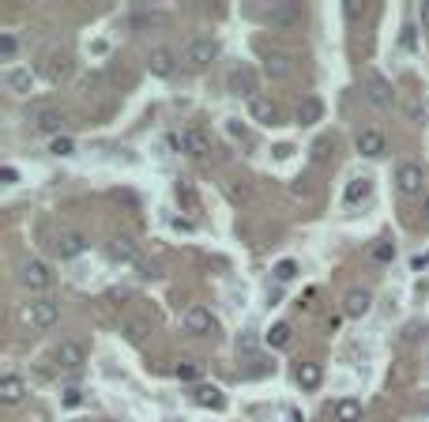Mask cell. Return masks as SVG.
<instances>
[{
  "label": "cell",
  "instance_id": "52a82bcc",
  "mask_svg": "<svg viewBox=\"0 0 429 422\" xmlns=\"http://www.w3.org/2000/svg\"><path fill=\"white\" fill-rule=\"evenodd\" d=\"M26 321H31L34 328H53L61 321V306L49 302V298H42V302H31V309H26Z\"/></svg>",
  "mask_w": 429,
  "mask_h": 422
},
{
  "label": "cell",
  "instance_id": "ab89813d",
  "mask_svg": "<svg viewBox=\"0 0 429 422\" xmlns=\"http://www.w3.org/2000/svg\"><path fill=\"white\" fill-rule=\"evenodd\" d=\"M418 20H422V27L429 31V0H422V4H418Z\"/></svg>",
  "mask_w": 429,
  "mask_h": 422
},
{
  "label": "cell",
  "instance_id": "7bdbcfd3",
  "mask_svg": "<svg viewBox=\"0 0 429 422\" xmlns=\"http://www.w3.org/2000/svg\"><path fill=\"white\" fill-rule=\"evenodd\" d=\"M426 219H429V196H426Z\"/></svg>",
  "mask_w": 429,
  "mask_h": 422
},
{
  "label": "cell",
  "instance_id": "d4e9b609",
  "mask_svg": "<svg viewBox=\"0 0 429 422\" xmlns=\"http://www.w3.org/2000/svg\"><path fill=\"white\" fill-rule=\"evenodd\" d=\"M173 196H177V204H181L185 211H200V196H196V189L189 181H177L173 185Z\"/></svg>",
  "mask_w": 429,
  "mask_h": 422
},
{
  "label": "cell",
  "instance_id": "e575fe53",
  "mask_svg": "<svg viewBox=\"0 0 429 422\" xmlns=\"http://www.w3.org/2000/svg\"><path fill=\"white\" fill-rule=\"evenodd\" d=\"M72 136H57V140H49V155H72Z\"/></svg>",
  "mask_w": 429,
  "mask_h": 422
},
{
  "label": "cell",
  "instance_id": "30bf717a",
  "mask_svg": "<svg viewBox=\"0 0 429 422\" xmlns=\"http://www.w3.org/2000/svg\"><path fill=\"white\" fill-rule=\"evenodd\" d=\"M83 249H87V238H83V234H76V230H64V234H57V238H53V253H57L61 260L79 257Z\"/></svg>",
  "mask_w": 429,
  "mask_h": 422
},
{
  "label": "cell",
  "instance_id": "cb8c5ba5",
  "mask_svg": "<svg viewBox=\"0 0 429 422\" xmlns=\"http://www.w3.org/2000/svg\"><path fill=\"white\" fill-rule=\"evenodd\" d=\"M335 422H361V403L354 396H343L335 403Z\"/></svg>",
  "mask_w": 429,
  "mask_h": 422
},
{
  "label": "cell",
  "instance_id": "d6986e66",
  "mask_svg": "<svg viewBox=\"0 0 429 422\" xmlns=\"http://www.w3.org/2000/svg\"><path fill=\"white\" fill-rule=\"evenodd\" d=\"M249 114H253L260 125H275L279 121V110H275V102L272 98H264V95H256L253 102H249Z\"/></svg>",
  "mask_w": 429,
  "mask_h": 422
},
{
  "label": "cell",
  "instance_id": "4dcf8cb0",
  "mask_svg": "<svg viewBox=\"0 0 429 422\" xmlns=\"http://www.w3.org/2000/svg\"><path fill=\"white\" fill-rule=\"evenodd\" d=\"M373 260H377V264L396 260V246H391V241H377V246H373Z\"/></svg>",
  "mask_w": 429,
  "mask_h": 422
},
{
  "label": "cell",
  "instance_id": "484cf974",
  "mask_svg": "<svg viewBox=\"0 0 429 422\" xmlns=\"http://www.w3.org/2000/svg\"><path fill=\"white\" fill-rule=\"evenodd\" d=\"M297 384H302V389H320V366H316V362H302V366H297Z\"/></svg>",
  "mask_w": 429,
  "mask_h": 422
},
{
  "label": "cell",
  "instance_id": "d590c367",
  "mask_svg": "<svg viewBox=\"0 0 429 422\" xmlns=\"http://www.w3.org/2000/svg\"><path fill=\"white\" fill-rule=\"evenodd\" d=\"M61 400L68 403V407H79V403H83V392H79V389H68V392H64Z\"/></svg>",
  "mask_w": 429,
  "mask_h": 422
},
{
  "label": "cell",
  "instance_id": "f35d334b",
  "mask_svg": "<svg viewBox=\"0 0 429 422\" xmlns=\"http://www.w3.org/2000/svg\"><path fill=\"white\" fill-rule=\"evenodd\" d=\"M328 151H332V144H328V140H320V144L313 147V158H316V163H324V158H328Z\"/></svg>",
  "mask_w": 429,
  "mask_h": 422
},
{
  "label": "cell",
  "instance_id": "5b68a950",
  "mask_svg": "<svg viewBox=\"0 0 429 422\" xmlns=\"http://www.w3.org/2000/svg\"><path fill=\"white\" fill-rule=\"evenodd\" d=\"M396 185H399V193H403V196H418V193H422V185H426L422 166H418V163H399Z\"/></svg>",
  "mask_w": 429,
  "mask_h": 422
},
{
  "label": "cell",
  "instance_id": "60d3db41",
  "mask_svg": "<svg viewBox=\"0 0 429 422\" xmlns=\"http://www.w3.org/2000/svg\"><path fill=\"white\" fill-rule=\"evenodd\" d=\"M226 125H230V136H241V140H249V133L237 125V121H226Z\"/></svg>",
  "mask_w": 429,
  "mask_h": 422
},
{
  "label": "cell",
  "instance_id": "44dd1931",
  "mask_svg": "<svg viewBox=\"0 0 429 422\" xmlns=\"http://www.w3.org/2000/svg\"><path fill=\"white\" fill-rule=\"evenodd\" d=\"M147 64H151V72H155V76H170V72H173V64H177V57H173V50L158 45V50H151V57H147Z\"/></svg>",
  "mask_w": 429,
  "mask_h": 422
},
{
  "label": "cell",
  "instance_id": "f1b7e54d",
  "mask_svg": "<svg viewBox=\"0 0 429 422\" xmlns=\"http://www.w3.org/2000/svg\"><path fill=\"white\" fill-rule=\"evenodd\" d=\"M264 61H267V72H275V76H286V72H290V61H286L283 53H267L264 50Z\"/></svg>",
  "mask_w": 429,
  "mask_h": 422
},
{
  "label": "cell",
  "instance_id": "603a6c76",
  "mask_svg": "<svg viewBox=\"0 0 429 422\" xmlns=\"http://www.w3.org/2000/svg\"><path fill=\"white\" fill-rule=\"evenodd\" d=\"M68 72H72V57H68V53H49V57H45V76H49V80H64V76H68Z\"/></svg>",
  "mask_w": 429,
  "mask_h": 422
},
{
  "label": "cell",
  "instance_id": "7a4b0ae2",
  "mask_svg": "<svg viewBox=\"0 0 429 422\" xmlns=\"http://www.w3.org/2000/svg\"><path fill=\"white\" fill-rule=\"evenodd\" d=\"M185 332H192V336H211V332H219V321L211 317V309H203V306H192V309H185Z\"/></svg>",
  "mask_w": 429,
  "mask_h": 422
},
{
  "label": "cell",
  "instance_id": "d6a6232c",
  "mask_svg": "<svg viewBox=\"0 0 429 422\" xmlns=\"http://www.w3.org/2000/svg\"><path fill=\"white\" fill-rule=\"evenodd\" d=\"M15 50H20V38H15V34H0V57L12 61Z\"/></svg>",
  "mask_w": 429,
  "mask_h": 422
},
{
  "label": "cell",
  "instance_id": "8d00e7d4",
  "mask_svg": "<svg viewBox=\"0 0 429 422\" xmlns=\"http://www.w3.org/2000/svg\"><path fill=\"white\" fill-rule=\"evenodd\" d=\"M0 181H4V185H15V181H20V174H15V166H0Z\"/></svg>",
  "mask_w": 429,
  "mask_h": 422
},
{
  "label": "cell",
  "instance_id": "e0dca14e",
  "mask_svg": "<svg viewBox=\"0 0 429 422\" xmlns=\"http://www.w3.org/2000/svg\"><path fill=\"white\" fill-rule=\"evenodd\" d=\"M230 91L234 95H245L249 102L256 98V76L249 68H237V72H230Z\"/></svg>",
  "mask_w": 429,
  "mask_h": 422
},
{
  "label": "cell",
  "instance_id": "ac0fdd59",
  "mask_svg": "<svg viewBox=\"0 0 429 422\" xmlns=\"http://www.w3.org/2000/svg\"><path fill=\"white\" fill-rule=\"evenodd\" d=\"M369 193H373L369 177H354V181L347 185V193H343V204H347V208H358L361 200H369Z\"/></svg>",
  "mask_w": 429,
  "mask_h": 422
},
{
  "label": "cell",
  "instance_id": "ffe728a7",
  "mask_svg": "<svg viewBox=\"0 0 429 422\" xmlns=\"http://www.w3.org/2000/svg\"><path fill=\"white\" fill-rule=\"evenodd\" d=\"M320 117H324V102L316 95H305L302 106H297V125H316Z\"/></svg>",
  "mask_w": 429,
  "mask_h": 422
},
{
  "label": "cell",
  "instance_id": "2e32d148",
  "mask_svg": "<svg viewBox=\"0 0 429 422\" xmlns=\"http://www.w3.org/2000/svg\"><path fill=\"white\" fill-rule=\"evenodd\" d=\"M192 400L200 403V407H211V411H222V407H226V396H222L214 384H196V389H192Z\"/></svg>",
  "mask_w": 429,
  "mask_h": 422
},
{
  "label": "cell",
  "instance_id": "7c38bea8",
  "mask_svg": "<svg viewBox=\"0 0 429 422\" xmlns=\"http://www.w3.org/2000/svg\"><path fill=\"white\" fill-rule=\"evenodd\" d=\"M23 396H26L23 377H15V373H4V377H0V403H4V407H15V403H23Z\"/></svg>",
  "mask_w": 429,
  "mask_h": 422
},
{
  "label": "cell",
  "instance_id": "277c9868",
  "mask_svg": "<svg viewBox=\"0 0 429 422\" xmlns=\"http://www.w3.org/2000/svg\"><path fill=\"white\" fill-rule=\"evenodd\" d=\"M31 125L38 128V133L57 140L61 136V125H64V114H61V110H53V106H34L31 110Z\"/></svg>",
  "mask_w": 429,
  "mask_h": 422
},
{
  "label": "cell",
  "instance_id": "7402d4cb",
  "mask_svg": "<svg viewBox=\"0 0 429 422\" xmlns=\"http://www.w3.org/2000/svg\"><path fill=\"white\" fill-rule=\"evenodd\" d=\"M120 332H125L132 343H143L147 336H151V321H143V317H125V321H120Z\"/></svg>",
  "mask_w": 429,
  "mask_h": 422
},
{
  "label": "cell",
  "instance_id": "f546056e",
  "mask_svg": "<svg viewBox=\"0 0 429 422\" xmlns=\"http://www.w3.org/2000/svg\"><path fill=\"white\" fill-rule=\"evenodd\" d=\"M267 343H272V347H286V343H290V324H272Z\"/></svg>",
  "mask_w": 429,
  "mask_h": 422
},
{
  "label": "cell",
  "instance_id": "836d02e7",
  "mask_svg": "<svg viewBox=\"0 0 429 422\" xmlns=\"http://www.w3.org/2000/svg\"><path fill=\"white\" fill-rule=\"evenodd\" d=\"M136 271H139V279H158V276H162L158 260H136Z\"/></svg>",
  "mask_w": 429,
  "mask_h": 422
},
{
  "label": "cell",
  "instance_id": "8fae6325",
  "mask_svg": "<svg viewBox=\"0 0 429 422\" xmlns=\"http://www.w3.org/2000/svg\"><path fill=\"white\" fill-rule=\"evenodd\" d=\"M106 253H109V260H117V264H136V260H139V249H136V241L128 238V234H120V238H109Z\"/></svg>",
  "mask_w": 429,
  "mask_h": 422
},
{
  "label": "cell",
  "instance_id": "ba28073f",
  "mask_svg": "<svg viewBox=\"0 0 429 422\" xmlns=\"http://www.w3.org/2000/svg\"><path fill=\"white\" fill-rule=\"evenodd\" d=\"M83 359H87V351H83V343H76V340H61L57 351H53V362H57L61 370H79Z\"/></svg>",
  "mask_w": 429,
  "mask_h": 422
},
{
  "label": "cell",
  "instance_id": "4316f807",
  "mask_svg": "<svg viewBox=\"0 0 429 422\" xmlns=\"http://www.w3.org/2000/svg\"><path fill=\"white\" fill-rule=\"evenodd\" d=\"M4 83H8V91H15V95H26V91H31V72H26V68H12L4 76Z\"/></svg>",
  "mask_w": 429,
  "mask_h": 422
},
{
  "label": "cell",
  "instance_id": "5bb4252c",
  "mask_svg": "<svg viewBox=\"0 0 429 422\" xmlns=\"http://www.w3.org/2000/svg\"><path fill=\"white\" fill-rule=\"evenodd\" d=\"M354 144H358V155H366V158H380V155H384V147H388L384 136H380L377 128H361Z\"/></svg>",
  "mask_w": 429,
  "mask_h": 422
},
{
  "label": "cell",
  "instance_id": "74e56055",
  "mask_svg": "<svg viewBox=\"0 0 429 422\" xmlns=\"http://www.w3.org/2000/svg\"><path fill=\"white\" fill-rule=\"evenodd\" d=\"M358 15H366V4H358V0H347V20H358Z\"/></svg>",
  "mask_w": 429,
  "mask_h": 422
},
{
  "label": "cell",
  "instance_id": "8992f818",
  "mask_svg": "<svg viewBox=\"0 0 429 422\" xmlns=\"http://www.w3.org/2000/svg\"><path fill=\"white\" fill-rule=\"evenodd\" d=\"M366 95L373 106H380V110H388L391 102H396V91H391V83L380 76V72H369L366 76Z\"/></svg>",
  "mask_w": 429,
  "mask_h": 422
},
{
  "label": "cell",
  "instance_id": "83f0119b",
  "mask_svg": "<svg viewBox=\"0 0 429 422\" xmlns=\"http://www.w3.org/2000/svg\"><path fill=\"white\" fill-rule=\"evenodd\" d=\"M173 373L181 381H196V377H200V362H196V359H181V362L173 366Z\"/></svg>",
  "mask_w": 429,
  "mask_h": 422
},
{
  "label": "cell",
  "instance_id": "9a60e30c",
  "mask_svg": "<svg viewBox=\"0 0 429 422\" xmlns=\"http://www.w3.org/2000/svg\"><path fill=\"white\" fill-rule=\"evenodd\" d=\"M267 23L272 27H297L302 23V4H290V0H286V4H275L272 12H267Z\"/></svg>",
  "mask_w": 429,
  "mask_h": 422
},
{
  "label": "cell",
  "instance_id": "ee69618b",
  "mask_svg": "<svg viewBox=\"0 0 429 422\" xmlns=\"http://www.w3.org/2000/svg\"><path fill=\"white\" fill-rule=\"evenodd\" d=\"M72 422H79V419H72Z\"/></svg>",
  "mask_w": 429,
  "mask_h": 422
},
{
  "label": "cell",
  "instance_id": "1f68e13d",
  "mask_svg": "<svg viewBox=\"0 0 429 422\" xmlns=\"http://www.w3.org/2000/svg\"><path fill=\"white\" fill-rule=\"evenodd\" d=\"M294 276H297V264H294V260H279V264H275V279H279V283H290Z\"/></svg>",
  "mask_w": 429,
  "mask_h": 422
},
{
  "label": "cell",
  "instance_id": "6da1fadb",
  "mask_svg": "<svg viewBox=\"0 0 429 422\" xmlns=\"http://www.w3.org/2000/svg\"><path fill=\"white\" fill-rule=\"evenodd\" d=\"M185 64H189V68H208V64L219 57V42L211 38V34H200V38H192L189 45H185Z\"/></svg>",
  "mask_w": 429,
  "mask_h": 422
},
{
  "label": "cell",
  "instance_id": "4fadbf2b",
  "mask_svg": "<svg viewBox=\"0 0 429 422\" xmlns=\"http://www.w3.org/2000/svg\"><path fill=\"white\" fill-rule=\"evenodd\" d=\"M369 306H373V294L366 287H354L350 294L343 298V317H366Z\"/></svg>",
  "mask_w": 429,
  "mask_h": 422
},
{
  "label": "cell",
  "instance_id": "9c48e42d",
  "mask_svg": "<svg viewBox=\"0 0 429 422\" xmlns=\"http://www.w3.org/2000/svg\"><path fill=\"white\" fill-rule=\"evenodd\" d=\"M20 283L31 287V290H45L53 283V276H49V268H45L42 260H26V264L20 268Z\"/></svg>",
  "mask_w": 429,
  "mask_h": 422
},
{
  "label": "cell",
  "instance_id": "3957f363",
  "mask_svg": "<svg viewBox=\"0 0 429 422\" xmlns=\"http://www.w3.org/2000/svg\"><path fill=\"white\" fill-rule=\"evenodd\" d=\"M177 147L192 158H208L211 155V136L203 133V128H185V133L177 136Z\"/></svg>",
  "mask_w": 429,
  "mask_h": 422
},
{
  "label": "cell",
  "instance_id": "b9f144b4",
  "mask_svg": "<svg viewBox=\"0 0 429 422\" xmlns=\"http://www.w3.org/2000/svg\"><path fill=\"white\" fill-rule=\"evenodd\" d=\"M173 230H185V234H192V223H189V219H173Z\"/></svg>",
  "mask_w": 429,
  "mask_h": 422
}]
</instances>
